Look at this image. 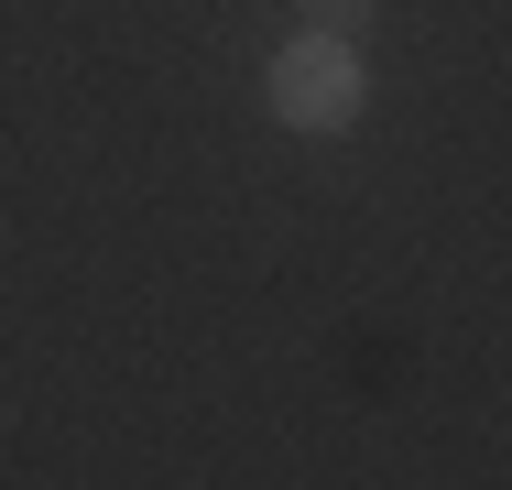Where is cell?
Masks as SVG:
<instances>
[{
    "mask_svg": "<svg viewBox=\"0 0 512 490\" xmlns=\"http://www.w3.org/2000/svg\"><path fill=\"white\" fill-rule=\"evenodd\" d=\"M360 109H371V77H360V44H284L273 55V120H295V131H360Z\"/></svg>",
    "mask_w": 512,
    "mask_h": 490,
    "instance_id": "obj_1",
    "label": "cell"
},
{
    "mask_svg": "<svg viewBox=\"0 0 512 490\" xmlns=\"http://www.w3.org/2000/svg\"><path fill=\"white\" fill-rule=\"evenodd\" d=\"M295 11H306L316 44H360V33H371V0H295Z\"/></svg>",
    "mask_w": 512,
    "mask_h": 490,
    "instance_id": "obj_2",
    "label": "cell"
}]
</instances>
